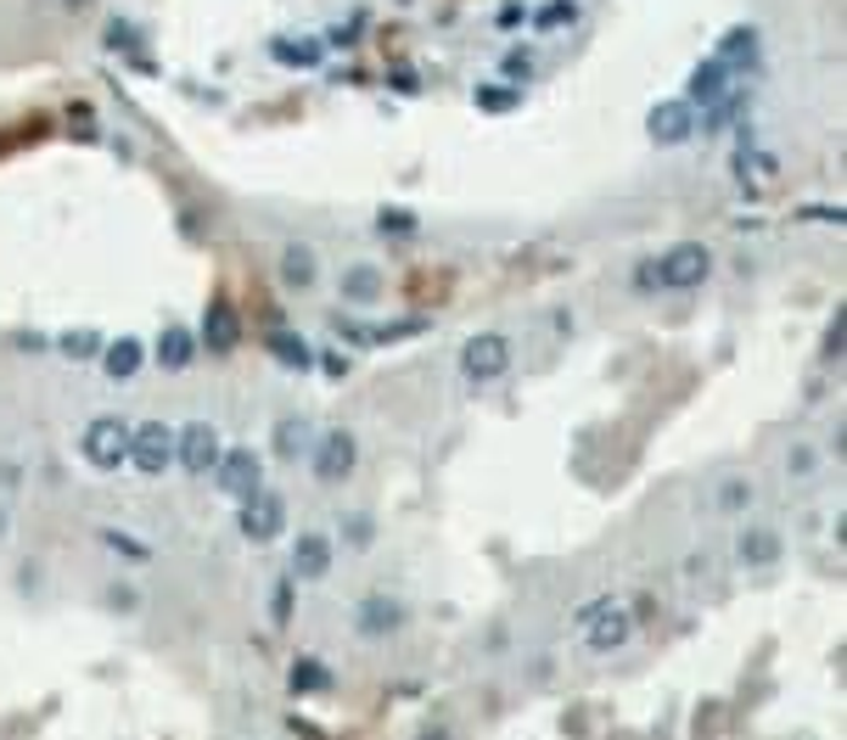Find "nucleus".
I'll return each mask as SVG.
<instances>
[{"mask_svg": "<svg viewBox=\"0 0 847 740\" xmlns=\"http://www.w3.org/2000/svg\"><path fill=\"white\" fill-rule=\"evenodd\" d=\"M79 454L91 460L96 472H118V466H130V421H118V415H96V421H84V432H79Z\"/></svg>", "mask_w": 847, "mask_h": 740, "instance_id": "f257e3e1", "label": "nucleus"}, {"mask_svg": "<svg viewBox=\"0 0 847 740\" xmlns=\"http://www.w3.org/2000/svg\"><path fill=\"white\" fill-rule=\"evenodd\" d=\"M707 275H713V253L702 241H673L657 258V287H668V292H696Z\"/></svg>", "mask_w": 847, "mask_h": 740, "instance_id": "f03ea898", "label": "nucleus"}, {"mask_svg": "<svg viewBox=\"0 0 847 740\" xmlns=\"http://www.w3.org/2000/svg\"><path fill=\"white\" fill-rule=\"evenodd\" d=\"M629 639H634V611H629V606H612V600L583 606V645H589L596 657L623 651Z\"/></svg>", "mask_w": 847, "mask_h": 740, "instance_id": "7ed1b4c3", "label": "nucleus"}, {"mask_svg": "<svg viewBox=\"0 0 847 740\" xmlns=\"http://www.w3.org/2000/svg\"><path fill=\"white\" fill-rule=\"evenodd\" d=\"M130 466L141 477H163L168 466H175V426H168V421L130 426Z\"/></svg>", "mask_w": 847, "mask_h": 740, "instance_id": "20e7f679", "label": "nucleus"}, {"mask_svg": "<svg viewBox=\"0 0 847 740\" xmlns=\"http://www.w3.org/2000/svg\"><path fill=\"white\" fill-rule=\"evenodd\" d=\"M309 466H314L320 483H343V477H354V466H360V443H354V432H349V426H326V432L314 438V449H309Z\"/></svg>", "mask_w": 847, "mask_h": 740, "instance_id": "39448f33", "label": "nucleus"}, {"mask_svg": "<svg viewBox=\"0 0 847 740\" xmlns=\"http://www.w3.org/2000/svg\"><path fill=\"white\" fill-rule=\"evenodd\" d=\"M219 454H225V438H219L214 421H186V426L175 432V466H180V472L208 477V472L219 466Z\"/></svg>", "mask_w": 847, "mask_h": 740, "instance_id": "423d86ee", "label": "nucleus"}, {"mask_svg": "<svg viewBox=\"0 0 847 740\" xmlns=\"http://www.w3.org/2000/svg\"><path fill=\"white\" fill-rule=\"evenodd\" d=\"M461 370H466V382H499L505 370H512V337H505V331H477V337H466Z\"/></svg>", "mask_w": 847, "mask_h": 740, "instance_id": "0eeeda50", "label": "nucleus"}, {"mask_svg": "<svg viewBox=\"0 0 847 740\" xmlns=\"http://www.w3.org/2000/svg\"><path fill=\"white\" fill-rule=\"evenodd\" d=\"M236 527H241V538H252V544H276V538L287 533V500L270 494V489L247 494L241 511H236Z\"/></svg>", "mask_w": 847, "mask_h": 740, "instance_id": "6e6552de", "label": "nucleus"}, {"mask_svg": "<svg viewBox=\"0 0 847 740\" xmlns=\"http://www.w3.org/2000/svg\"><path fill=\"white\" fill-rule=\"evenodd\" d=\"M208 477H214L219 494L247 500V494H259V489H265V460L252 454V449H225V454H219V466H214Z\"/></svg>", "mask_w": 847, "mask_h": 740, "instance_id": "1a4fd4ad", "label": "nucleus"}, {"mask_svg": "<svg viewBox=\"0 0 847 740\" xmlns=\"http://www.w3.org/2000/svg\"><path fill=\"white\" fill-rule=\"evenodd\" d=\"M645 135H651L657 146H685V141L696 135V107H691L685 96L657 102V107L645 113Z\"/></svg>", "mask_w": 847, "mask_h": 740, "instance_id": "9d476101", "label": "nucleus"}, {"mask_svg": "<svg viewBox=\"0 0 847 740\" xmlns=\"http://www.w3.org/2000/svg\"><path fill=\"white\" fill-rule=\"evenodd\" d=\"M399 628H404V606H399L388 589L360 595V606H354V634H360V639H388V634H399Z\"/></svg>", "mask_w": 847, "mask_h": 740, "instance_id": "9b49d317", "label": "nucleus"}, {"mask_svg": "<svg viewBox=\"0 0 847 740\" xmlns=\"http://www.w3.org/2000/svg\"><path fill=\"white\" fill-rule=\"evenodd\" d=\"M331 562H337V549H331V538H326V533H298L287 578H292V584H320V578L331 573Z\"/></svg>", "mask_w": 847, "mask_h": 740, "instance_id": "f8f14e48", "label": "nucleus"}, {"mask_svg": "<svg viewBox=\"0 0 847 740\" xmlns=\"http://www.w3.org/2000/svg\"><path fill=\"white\" fill-rule=\"evenodd\" d=\"M314 281H320L314 247H309V241H287V247H281V287H287V292H309Z\"/></svg>", "mask_w": 847, "mask_h": 740, "instance_id": "ddd939ff", "label": "nucleus"}, {"mask_svg": "<svg viewBox=\"0 0 847 740\" xmlns=\"http://www.w3.org/2000/svg\"><path fill=\"white\" fill-rule=\"evenodd\" d=\"M781 549H786V538H781L775 527H746V533L735 538V562H741V567H775Z\"/></svg>", "mask_w": 847, "mask_h": 740, "instance_id": "4468645a", "label": "nucleus"}, {"mask_svg": "<svg viewBox=\"0 0 847 740\" xmlns=\"http://www.w3.org/2000/svg\"><path fill=\"white\" fill-rule=\"evenodd\" d=\"M203 342H208L214 353H230V348L241 342V320H236L230 298H214V304H208V315H203Z\"/></svg>", "mask_w": 847, "mask_h": 740, "instance_id": "2eb2a0df", "label": "nucleus"}, {"mask_svg": "<svg viewBox=\"0 0 847 740\" xmlns=\"http://www.w3.org/2000/svg\"><path fill=\"white\" fill-rule=\"evenodd\" d=\"M719 96H730V68H724L719 56H707V62L691 73V84H685V102H691V107H696V102L713 107Z\"/></svg>", "mask_w": 847, "mask_h": 740, "instance_id": "dca6fc26", "label": "nucleus"}, {"mask_svg": "<svg viewBox=\"0 0 847 740\" xmlns=\"http://www.w3.org/2000/svg\"><path fill=\"white\" fill-rule=\"evenodd\" d=\"M270 443H276V460H292L298 466V460H309V449H314V426L303 415H281Z\"/></svg>", "mask_w": 847, "mask_h": 740, "instance_id": "f3484780", "label": "nucleus"}, {"mask_svg": "<svg viewBox=\"0 0 847 740\" xmlns=\"http://www.w3.org/2000/svg\"><path fill=\"white\" fill-rule=\"evenodd\" d=\"M141 359H146L141 337H118V342H107V348H102V370H107L113 382H130V377H141Z\"/></svg>", "mask_w": 847, "mask_h": 740, "instance_id": "a211bd4d", "label": "nucleus"}, {"mask_svg": "<svg viewBox=\"0 0 847 740\" xmlns=\"http://www.w3.org/2000/svg\"><path fill=\"white\" fill-rule=\"evenodd\" d=\"M713 56H719L730 73H735V68H752V62H757V29H752V23L730 29V34L719 40V51H713Z\"/></svg>", "mask_w": 847, "mask_h": 740, "instance_id": "6ab92c4d", "label": "nucleus"}, {"mask_svg": "<svg viewBox=\"0 0 847 740\" xmlns=\"http://www.w3.org/2000/svg\"><path fill=\"white\" fill-rule=\"evenodd\" d=\"M343 304H376L382 298V269L376 264H354V269H343Z\"/></svg>", "mask_w": 847, "mask_h": 740, "instance_id": "aec40b11", "label": "nucleus"}, {"mask_svg": "<svg viewBox=\"0 0 847 740\" xmlns=\"http://www.w3.org/2000/svg\"><path fill=\"white\" fill-rule=\"evenodd\" d=\"M192 353H197V342H192L186 326H163V337H157V364L163 370H186Z\"/></svg>", "mask_w": 847, "mask_h": 740, "instance_id": "412c9836", "label": "nucleus"}, {"mask_svg": "<svg viewBox=\"0 0 847 740\" xmlns=\"http://www.w3.org/2000/svg\"><path fill=\"white\" fill-rule=\"evenodd\" d=\"M270 353H276L287 370H309V364H314V348H309L298 331H287V326H281V331H270Z\"/></svg>", "mask_w": 847, "mask_h": 740, "instance_id": "4be33fe9", "label": "nucleus"}, {"mask_svg": "<svg viewBox=\"0 0 847 740\" xmlns=\"http://www.w3.org/2000/svg\"><path fill=\"white\" fill-rule=\"evenodd\" d=\"M337 679H331V668L326 662H314V657H298L292 662V690L298 696H320V690H331Z\"/></svg>", "mask_w": 847, "mask_h": 740, "instance_id": "5701e85b", "label": "nucleus"}, {"mask_svg": "<svg viewBox=\"0 0 847 740\" xmlns=\"http://www.w3.org/2000/svg\"><path fill=\"white\" fill-rule=\"evenodd\" d=\"M572 23H578V0H545V7L534 12V29L539 34H561Z\"/></svg>", "mask_w": 847, "mask_h": 740, "instance_id": "b1692460", "label": "nucleus"}, {"mask_svg": "<svg viewBox=\"0 0 847 740\" xmlns=\"http://www.w3.org/2000/svg\"><path fill=\"white\" fill-rule=\"evenodd\" d=\"M752 500H757L752 477H724V483H719V494H713V505H719L724 516H741V511H746Z\"/></svg>", "mask_w": 847, "mask_h": 740, "instance_id": "393cba45", "label": "nucleus"}, {"mask_svg": "<svg viewBox=\"0 0 847 740\" xmlns=\"http://www.w3.org/2000/svg\"><path fill=\"white\" fill-rule=\"evenodd\" d=\"M281 68H320V45L314 40H276L270 45Z\"/></svg>", "mask_w": 847, "mask_h": 740, "instance_id": "a878e982", "label": "nucleus"}, {"mask_svg": "<svg viewBox=\"0 0 847 740\" xmlns=\"http://www.w3.org/2000/svg\"><path fill=\"white\" fill-rule=\"evenodd\" d=\"M102 544H107L113 555H124V562H152V544H146V538H135V533L102 527Z\"/></svg>", "mask_w": 847, "mask_h": 740, "instance_id": "bb28decb", "label": "nucleus"}, {"mask_svg": "<svg viewBox=\"0 0 847 740\" xmlns=\"http://www.w3.org/2000/svg\"><path fill=\"white\" fill-rule=\"evenodd\" d=\"M523 96H517V90H505V84H477V107L483 113H512Z\"/></svg>", "mask_w": 847, "mask_h": 740, "instance_id": "cd10ccee", "label": "nucleus"}, {"mask_svg": "<svg viewBox=\"0 0 847 740\" xmlns=\"http://www.w3.org/2000/svg\"><path fill=\"white\" fill-rule=\"evenodd\" d=\"M814 466H819V454H814V449H808V443H797V449H792V454H786V472H792V477H808V472H814Z\"/></svg>", "mask_w": 847, "mask_h": 740, "instance_id": "c85d7f7f", "label": "nucleus"}, {"mask_svg": "<svg viewBox=\"0 0 847 740\" xmlns=\"http://www.w3.org/2000/svg\"><path fill=\"white\" fill-rule=\"evenodd\" d=\"M102 342H96V331H68L62 337V353H73V359H84V353H96Z\"/></svg>", "mask_w": 847, "mask_h": 740, "instance_id": "c756f323", "label": "nucleus"}, {"mask_svg": "<svg viewBox=\"0 0 847 740\" xmlns=\"http://www.w3.org/2000/svg\"><path fill=\"white\" fill-rule=\"evenodd\" d=\"M376 225H382V230L410 236V230H415V214H404V208H382V214H376Z\"/></svg>", "mask_w": 847, "mask_h": 740, "instance_id": "7c9ffc66", "label": "nucleus"}, {"mask_svg": "<svg viewBox=\"0 0 847 740\" xmlns=\"http://www.w3.org/2000/svg\"><path fill=\"white\" fill-rule=\"evenodd\" d=\"M292 589H298L292 578H281V584H276V600H270V617H276V623H287V617H292Z\"/></svg>", "mask_w": 847, "mask_h": 740, "instance_id": "2f4dec72", "label": "nucleus"}, {"mask_svg": "<svg viewBox=\"0 0 847 740\" xmlns=\"http://www.w3.org/2000/svg\"><path fill=\"white\" fill-rule=\"evenodd\" d=\"M343 538H349L354 549H365V544H371V516H349V522H343Z\"/></svg>", "mask_w": 847, "mask_h": 740, "instance_id": "473e14b6", "label": "nucleus"}, {"mask_svg": "<svg viewBox=\"0 0 847 740\" xmlns=\"http://www.w3.org/2000/svg\"><path fill=\"white\" fill-rule=\"evenodd\" d=\"M528 68H534L528 51H512V56H505V79H528Z\"/></svg>", "mask_w": 847, "mask_h": 740, "instance_id": "72a5a7b5", "label": "nucleus"}, {"mask_svg": "<svg viewBox=\"0 0 847 740\" xmlns=\"http://www.w3.org/2000/svg\"><path fill=\"white\" fill-rule=\"evenodd\" d=\"M523 18H528V12H523V7H517V0H512V7H499V29H517V23H523Z\"/></svg>", "mask_w": 847, "mask_h": 740, "instance_id": "f704fd0d", "label": "nucleus"}, {"mask_svg": "<svg viewBox=\"0 0 847 740\" xmlns=\"http://www.w3.org/2000/svg\"><path fill=\"white\" fill-rule=\"evenodd\" d=\"M634 281H640V292H651V287H657V264H640Z\"/></svg>", "mask_w": 847, "mask_h": 740, "instance_id": "c9c22d12", "label": "nucleus"}, {"mask_svg": "<svg viewBox=\"0 0 847 740\" xmlns=\"http://www.w3.org/2000/svg\"><path fill=\"white\" fill-rule=\"evenodd\" d=\"M415 740H450V729H444V723H427V729H421Z\"/></svg>", "mask_w": 847, "mask_h": 740, "instance_id": "e433bc0d", "label": "nucleus"}, {"mask_svg": "<svg viewBox=\"0 0 847 740\" xmlns=\"http://www.w3.org/2000/svg\"><path fill=\"white\" fill-rule=\"evenodd\" d=\"M84 7H91V0H68V12H84Z\"/></svg>", "mask_w": 847, "mask_h": 740, "instance_id": "4c0bfd02", "label": "nucleus"}, {"mask_svg": "<svg viewBox=\"0 0 847 740\" xmlns=\"http://www.w3.org/2000/svg\"><path fill=\"white\" fill-rule=\"evenodd\" d=\"M0 538H7V505H0Z\"/></svg>", "mask_w": 847, "mask_h": 740, "instance_id": "58836bf2", "label": "nucleus"}]
</instances>
